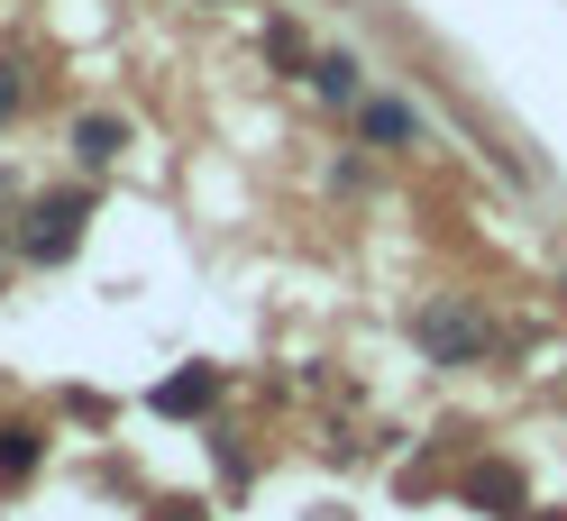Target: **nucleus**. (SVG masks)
<instances>
[{
	"instance_id": "nucleus-4",
	"label": "nucleus",
	"mask_w": 567,
	"mask_h": 521,
	"mask_svg": "<svg viewBox=\"0 0 567 521\" xmlns=\"http://www.w3.org/2000/svg\"><path fill=\"white\" fill-rule=\"evenodd\" d=\"M28 467H38V430H0V484H28Z\"/></svg>"
},
{
	"instance_id": "nucleus-5",
	"label": "nucleus",
	"mask_w": 567,
	"mask_h": 521,
	"mask_svg": "<svg viewBox=\"0 0 567 521\" xmlns=\"http://www.w3.org/2000/svg\"><path fill=\"white\" fill-rule=\"evenodd\" d=\"M120 147H128V137H120L111 119H83V128H74V156H83V165H111Z\"/></svg>"
},
{
	"instance_id": "nucleus-1",
	"label": "nucleus",
	"mask_w": 567,
	"mask_h": 521,
	"mask_svg": "<svg viewBox=\"0 0 567 521\" xmlns=\"http://www.w3.org/2000/svg\"><path fill=\"white\" fill-rule=\"evenodd\" d=\"M412 330H421V347H431L440 366H476L485 357V321H476V311H457V302H431Z\"/></svg>"
},
{
	"instance_id": "nucleus-8",
	"label": "nucleus",
	"mask_w": 567,
	"mask_h": 521,
	"mask_svg": "<svg viewBox=\"0 0 567 521\" xmlns=\"http://www.w3.org/2000/svg\"><path fill=\"white\" fill-rule=\"evenodd\" d=\"M476 503H522V484H513V467H494V476H476Z\"/></svg>"
},
{
	"instance_id": "nucleus-3",
	"label": "nucleus",
	"mask_w": 567,
	"mask_h": 521,
	"mask_svg": "<svg viewBox=\"0 0 567 521\" xmlns=\"http://www.w3.org/2000/svg\"><path fill=\"white\" fill-rule=\"evenodd\" d=\"M367 147H403V137H421V119H412V101H367Z\"/></svg>"
},
{
	"instance_id": "nucleus-2",
	"label": "nucleus",
	"mask_w": 567,
	"mask_h": 521,
	"mask_svg": "<svg viewBox=\"0 0 567 521\" xmlns=\"http://www.w3.org/2000/svg\"><path fill=\"white\" fill-rule=\"evenodd\" d=\"M74 238H83V192H55V201H38V211H28L19 248L47 265V257H74Z\"/></svg>"
},
{
	"instance_id": "nucleus-7",
	"label": "nucleus",
	"mask_w": 567,
	"mask_h": 521,
	"mask_svg": "<svg viewBox=\"0 0 567 521\" xmlns=\"http://www.w3.org/2000/svg\"><path fill=\"white\" fill-rule=\"evenodd\" d=\"M210 403V375H174V385L156 394V411H202Z\"/></svg>"
},
{
	"instance_id": "nucleus-6",
	"label": "nucleus",
	"mask_w": 567,
	"mask_h": 521,
	"mask_svg": "<svg viewBox=\"0 0 567 521\" xmlns=\"http://www.w3.org/2000/svg\"><path fill=\"white\" fill-rule=\"evenodd\" d=\"M311 83H321L330 101H358V55H321V64H311Z\"/></svg>"
},
{
	"instance_id": "nucleus-9",
	"label": "nucleus",
	"mask_w": 567,
	"mask_h": 521,
	"mask_svg": "<svg viewBox=\"0 0 567 521\" xmlns=\"http://www.w3.org/2000/svg\"><path fill=\"white\" fill-rule=\"evenodd\" d=\"M19 101H28V92H19V74H0V119H19Z\"/></svg>"
}]
</instances>
